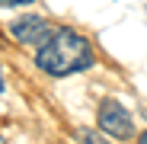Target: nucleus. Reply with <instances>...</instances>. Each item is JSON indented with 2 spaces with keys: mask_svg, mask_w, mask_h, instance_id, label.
<instances>
[{
  "mask_svg": "<svg viewBox=\"0 0 147 144\" xmlns=\"http://www.w3.org/2000/svg\"><path fill=\"white\" fill-rule=\"evenodd\" d=\"M138 144H147V131H141V135H138Z\"/></svg>",
  "mask_w": 147,
  "mask_h": 144,
  "instance_id": "nucleus-6",
  "label": "nucleus"
},
{
  "mask_svg": "<svg viewBox=\"0 0 147 144\" xmlns=\"http://www.w3.org/2000/svg\"><path fill=\"white\" fill-rule=\"evenodd\" d=\"M96 122H99V128L118 141H128L134 135V118L131 112L121 106L118 99H112V96H106V99L99 103V112H96Z\"/></svg>",
  "mask_w": 147,
  "mask_h": 144,
  "instance_id": "nucleus-2",
  "label": "nucleus"
},
{
  "mask_svg": "<svg viewBox=\"0 0 147 144\" xmlns=\"http://www.w3.org/2000/svg\"><path fill=\"white\" fill-rule=\"evenodd\" d=\"M7 29H10V35H13L19 45H35V48L55 32V26H51L45 16H38V13H22V16L10 19Z\"/></svg>",
  "mask_w": 147,
  "mask_h": 144,
  "instance_id": "nucleus-3",
  "label": "nucleus"
},
{
  "mask_svg": "<svg viewBox=\"0 0 147 144\" xmlns=\"http://www.w3.org/2000/svg\"><path fill=\"white\" fill-rule=\"evenodd\" d=\"M77 141H83V144H109L99 131H93V128H77Z\"/></svg>",
  "mask_w": 147,
  "mask_h": 144,
  "instance_id": "nucleus-4",
  "label": "nucleus"
},
{
  "mask_svg": "<svg viewBox=\"0 0 147 144\" xmlns=\"http://www.w3.org/2000/svg\"><path fill=\"white\" fill-rule=\"evenodd\" d=\"M96 61V51L83 32L61 26L48 35L38 51H35V64L38 70H45L48 77H70V74H80V70H90Z\"/></svg>",
  "mask_w": 147,
  "mask_h": 144,
  "instance_id": "nucleus-1",
  "label": "nucleus"
},
{
  "mask_svg": "<svg viewBox=\"0 0 147 144\" xmlns=\"http://www.w3.org/2000/svg\"><path fill=\"white\" fill-rule=\"evenodd\" d=\"M29 3H35V0H0V7H3V10H13V7H29Z\"/></svg>",
  "mask_w": 147,
  "mask_h": 144,
  "instance_id": "nucleus-5",
  "label": "nucleus"
},
{
  "mask_svg": "<svg viewBox=\"0 0 147 144\" xmlns=\"http://www.w3.org/2000/svg\"><path fill=\"white\" fill-rule=\"evenodd\" d=\"M7 90V83H3V70H0V93H3Z\"/></svg>",
  "mask_w": 147,
  "mask_h": 144,
  "instance_id": "nucleus-7",
  "label": "nucleus"
}]
</instances>
